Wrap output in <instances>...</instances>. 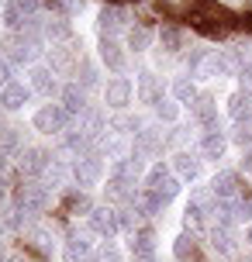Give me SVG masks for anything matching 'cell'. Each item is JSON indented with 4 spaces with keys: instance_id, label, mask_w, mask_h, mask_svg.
Listing matches in <instances>:
<instances>
[{
    "instance_id": "cell-25",
    "label": "cell",
    "mask_w": 252,
    "mask_h": 262,
    "mask_svg": "<svg viewBox=\"0 0 252 262\" xmlns=\"http://www.w3.org/2000/svg\"><path fill=\"white\" fill-rule=\"evenodd\" d=\"M66 255H69V262H90L93 249H90V242H87L83 235H73L69 245H66Z\"/></svg>"
},
{
    "instance_id": "cell-33",
    "label": "cell",
    "mask_w": 252,
    "mask_h": 262,
    "mask_svg": "<svg viewBox=\"0 0 252 262\" xmlns=\"http://www.w3.org/2000/svg\"><path fill=\"white\" fill-rule=\"evenodd\" d=\"M156 193H162L166 200H173V196L180 193V176H166V180L156 186Z\"/></svg>"
},
{
    "instance_id": "cell-13",
    "label": "cell",
    "mask_w": 252,
    "mask_h": 262,
    "mask_svg": "<svg viewBox=\"0 0 252 262\" xmlns=\"http://www.w3.org/2000/svg\"><path fill=\"white\" fill-rule=\"evenodd\" d=\"M132 252H135V259L152 262V259H156V235H152L149 228L135 231V235H132Z\"/></svg>"
},
{
    "instance_id": "cell-11",
    "label": "cell",
    "mask_w": 252,
    "mask_h": 262,
    "mask_svg": "<svg viewBox=\"0 0 252 262\" xmlns=\"http://www.w3.org/2000/svg\"><path fill=\"white\" fill-rule=\"evenodd\" d=\"M211 193H214V200H239L242 196L239 176H235V172H218L214 183H211Z\"/></svg>"
},
{
    "instance_id": "cell-12",
    "label": "cell",
    "mask_w": 252,
    "mask_h": 262,
    "mask_svg": "<svg viewBox=\"0 0 252 262\" xmlns=\"http://www.w3.org/2000/svg\"><path fill=\"white\" fill-rule=\"evenodd\" d=\"M28 97H31V90H28L25 83H7L4 90H0V107L4 111H21V107L28 104Z\"/></svg>"
},
{
    "instance_id": "cell-10",
    "label": "cell",
    "mask_w": 252,
    "mask_h": 262,
    "mask_svg": "<svg viewBox=\"0 0 252 262\" xmlns=\"http://www.w3.org/2000/svg\"><path fill=\"white\" fill-rule=\"evenodd\" d=\"M90 228L100 238H114V231H118L121 224H118V214H114L111 207H93L90 210Z\"/></svg>"
},
{
    "instance_id": "cell-31",
    "label": "cell",
    "mask_w": 252,
    "mask_h": 262,
    "mask_svg": "<svg viewBox=\"0 0 252 262\" xmlns=\"http://www.w3.org/2000/svg\"><path fill=\"white\" fill-rule=\"evenodd\" d=\"M235 142L245 148V145H252V118H242L235 121Z\"/></svg>"
},
{
    "instance_id": "cell-30",
    "label": "cell",
    "mask_w": 252,
    "mask_h": 262,
    "mask_svg": "<svg viewBox=\"0 0 252 262\" xmlns=\"http://www.w3.org/2000/svg\"><path fill=\"white\" fill-rule=\"evenodd\" d=\"M173 97H176V100H186V104H190V100L197 97V93H194V83H190L186 76H176V79H173Z\"/></svg>"
},
{
    "instance_id": "cell-45",
    "label": "cell",
    "mask_w": 252,
    "mask_h": 262,
    "mask_svg": "<svg viewBox=\"0 0 252 262\" xmlns=\"http://www.w3.org/2000/svg\"><path fill=\"white\" fill-rule=\"evenodd\" d=\"M0 135H4V124H0Z\"/></svg>"
},
{
    "instance_id": "cell-15",
    "label": "cell",
    "mask_w": 252,
    "mask_h": 262,
    "mask_svg": "<svg viewBox=\"0 0 252 262\" xmlns=\"http://www.w3.org/2000/svg\"><path fill=\"white\" fill-rule=\"evenodd\" d=\"M124 25H128V11H124V7H104V11H100V31H104V35H114V31H121Z\"/></svg>"
},
{
    "instance_id": "cell-23",
    "label": "cell",
    "mask_w": 252,
    "mask_h": 262,
    "mask_svg": "<svg viewBox=\"0 0 252 262\" xmlns=\"http://www.w3.org/2000/svg\"><path fill=\"white\" fill-rule=\"evenodd\" d=\"M49 62H52L55 73H73V69H80V66L73 62V52H69L66 45H52V49H49Z\"/></svg>"
},
{
    "instance_id": "cell-4",
    "label": "cell",
    "mask_w": 252,
    "mask_h": 262,
    "mask_svg": "<svg viewBox=\"0 0 252 262\" xmlns=\"http://www.w3.org/2000/svg\"><path fill=\"white\" fill-rule=\"evenodd\" d=\"M73 176H76L80 186H97L100 176H104V162H100L97 156H76V162H73Z\"/></svg>"
},
{
    "instance_id": "cell-32",
    "label": "cell",
    "mask_w": 252,
    "mask_h": 262,
    "mask_svg": "<svg viewBox=\"0 0 252 262\" xmlns=\"http://www.w3.org/2000/svg\"><path fill=\"white\" fill-rule=\"evenodd\" d=\"M166 176H170V169H166L162 162H156V166H152V169L145 172V186H149V190H156V186H159L162 180H166Z\"/></svg>"
},
{
    "instance_id": "cell-18",
    "label": "cell",
    "mask_w": 252,
    "mask_h": 262,
    "mask_svg": "<svg viewBox=\"0 0 252 262\" xmlns=\"http://www.w3.org/2000/svg\"><path fill=\"white\" fill-rule=\"evenodd\" d=\"M194 114H197V121L204 128H218V107H214V100L207 93L204 97H194Z\"/></svg>"
},
{
    "instance_id": "cell-16",
    "label": "cell",
    "mask_w": 252,
    "mask_h": 262,
    "mask_svg": "<svg viewBox=\"0 0 252 262\" xmlns=\"http://www.w3.org/2000/svg\"><path fill=\"white\" fill-rule=\"evenodd\" d=\"M159 93H162V90H159V79H156V73H149V69H145V73L138 76V97H142V104H152V107H156V104L162 100Z\"/></svg>"
},
{
    "instance_id": "cell-42",
    "label": "cell",
    "mask_w": 252,
    "mask_h": 262,
    "mask_svg": "<svg viewBox=\"0 0 252 262\" xmlns=\"http://www.w3.org/2000/svg\"><path fill=\"white\" fill-rule=\"evenodd\" d=\"M245 242H249V245H252V228H249V231H245Z\"/></svg>"
},
{
    "instance_id": "cell-20",
    "label": "cell",
    "mask_w": 252,
    "mask_h": 262,
    "mask_svg": "<svg viewBox=\"0 0 252 262\" xmlns=\"http://www.w3.org/2000/svg\"><path fill=\"white\" fill-rule=\"evenodd\" d=\"M173 169H176L180 180H197L200 176V159L190 156V152H180V156L173 159Z\"/></svg>"
},
{
    "instance_id": "cell-17",
    "label": "cell",
    "mask_w": 252,
    "mask_h": 262,
    "mask_svg": "<svg viewBox=\"0 0 252 262\" xmlns=\"http://www.w3.org/2000/svg\"><path fill=\"white\" fill-rule=\"evenodd\" d=\"M55 69H45V66H35L31 69V90H38L41 97H52L59 86H55V76H52Z\"/></svg>"
},
{
    "instance_id": "cell-22",
    "label": "cell",
    "mask_w": 252,
    "mask_h": 262,
    "mask_svg": "<svg viewBox=\"0 0 252 262\" xmlns=\"http://www.w3.org/2000/svg\"><path fill=\"white\" fill-rule=\"evenodd\" d=\"M211 245H214V252L232 255V252L239 249V238H235V231H232V228H214V231H211Z\"/></svg>"
},
{
    "instance_id": "cell-41",
    "label": "cell",
    "mask_w": 252,
    "mask_h": 262,
    "mask_svg": "<svg viewBox=\"0 0 252 262\" xmlns=\"http://www.w3.org/2000/svg\"><path fill=\"white\" fill-rule=\"evenodd\" d=\"M118 224L124 231H132V217H128V210H118Z\"/></svg>"
},
{
    "instance_id": "cell-21",
    "label": "cell",
    "mask_w": 252,
    "mask_h": 262,
    "mask_svg": "<svg viewBox=\"0 0 252 262\" xmlns=\"http://www.w3.org/2000/svg\"><path fill=\"white\" fill-rule=\"evenodd\" d=\"M62 107H66L69 114H76V118L87 111V97H83V86H80V83H69L66 90H62Z\"/></svg>"
},
{
    "instance_id": "cell-9",
    "label": "cell",
    "mask_w": 252,
    "mask_h": 262,
    "mask_svg": "<svg viewBox=\"0 0 252 262\" xmlns=\"http://www.w3.org/2000/svg\"><path fill=\"white\" fill-rule=\"evenodd\" d=\"M162 207H166V196L156 193V190L142 186V190L135 193V214H142V217H152V214H162Z\"/></svg>"
},
{
    "instance_id": "cell-39",
    "label": "cell",
    "mask_w": 252,
    "mask_h": 262,
    "mask_svg": "<svg viewBox=\"0 0 252 262\" xmlns=\"http://www.w3.org/2000/svg\"><path fill=\"white\" fill-rule=\"evenodd\" d=\"M239 83H242V93L252 97V66H242L239 69Z\"/></svg>"
},
{
    "instance_id": "cell-5",
    "label": "cell",
    "mask_w": 252,
    "mask_h": 262,
    "mask_svg": "<svg viewBox=\"0 0 252 262\" xmlns=\"http://www.w3.org/2000/svg\"><path fill=\"white\" fill-rule=\"evenodd\" d=\"M41 7V0H7V7H4V25L11 28H21L28 17H35Z\"/></svg>"
},
{
    "instance_id": "cell-35",
    "label": "cell",
    "mask_w": 252,
    "mask_h": 262,
    "mask_svg": "<svg viewBox=\"0 0 252 262\" xmlns=\"http://www.w3.org/2000/svg\"><path fill=\"white\" fill-rule=\"evenodd\" d=\"M104 193L111 196V200H121V196H128V180H118V176H114V180L107 183Z\"/></svg>"
},
{
    "instance_id": "cell-29",
    "label": "cell",
    "mask_w": 252,
    "mask_h": 262,
    "mask_svg": "<svg viewBox=\"0 0 252 262\" xmlns=\"http://www.w3.org/2000/svg\"><path fill=\"white\" fill-rule=\"evenodd\" d=\"M45 35H49V38H69V35H73V28H69L66 17H49V25H45Z\"/></svg>"
},
{
    "instance_id": "cell-26",
    "label": "cell",
    "mask_w": 252,
    "mask_h": 262,
    "mask_svg": "<svg viewBox=\"0 0 252 262\" xmlns=\"http://www.w3.org/2000/svg\"><path fill=\"white\" fill-rule=\"evenodd\" d=\"M149 41H152V28H145V25H132L128 28V45H132L135 52H145Z\"/></svg>"
},
{
    "instance_id": "cell-46",
    "label": "cell",
    "mask_w": 252,
    "mask_h": 262,
    "mask_svg": "<svg viewBox=\"0 0 252 262\" xmlns=\"http://www.w3.org/2000/svg\"><path fill=\"white\" fill-rule=\"evenodd\" d=\"M0 4H7V0H0Z\"/></svg>"
},
{
    "instance_id": "cell-37",
    "label": "cell",
    "mask_w": 252,
    "mask_h": 262,
    "mask_svg": "<svg viewBox=\"0 0 252 262\" xmlns=\"http://www.w3.org/2000/svg\"><path fill=\"white\" fill-rule=\"evenodd\" d=\"M93 262H121V255H118V249H114V245H104V249L93 255Z\"/></svg>"
},
{
    "instance_id": "cell-38",
    "label": "cell",
    "mask_w": 252,
    "mask_h": 262,
    "mask_svg": "<svg viewBox=\"0 0 252 262\" xmlns=\"http://www.w3.org/2000/svg\"><path fill=\"white\" fill-rule=\"evenodd\" d=\"M76 73H80V83H83V86H93V83H97V69H93L90 62H83V69H76Z\"/></svg>"
},
{
    "instance_id": "cell-1",
    "label": "cell",
    "mask_w": 252,
    "mask_h": 262,
    "mask_svg": "<svg viewBox=\"0 0 252 262\" xmlns=\"http://www.w3.org/2000/svg\"><path fill=\"white\" fill-rule=\"evenodd\" d=\"M35 52H38V38H28L25 31H21V35L11 31V35H4V41H0V55H4L7 62H14V66L31 62Z\"/></svg>"
},
{
    "instance_id": "cell-19",
    "label": "cell",
    "mask_w": 252,
    "mask_h": 262,
    "mask_svg": "<svg viewBox=\"0 0 252 262\" xmlns=\"http://www.w3.org/2000/svg\"><path fill=\"white\" fill-rule=\"evenodd\" d=\"M200 152H204V159H221L225 156V135L218 128H207L204 131V142H200Z\"/></svg>"
},
{
    "instance_id": "cell-28",
    "label": "cell",
    "mask_w": 252,
    "mask_h": 262,
    "mask_svg": "<svg viewBox=\"0 0 252 262\" xmlns=\"http://www.w3.org/2000/svg\"><path fill=\"white\" fill-rule=\"evenodd\" d=\"M135 145H138V156H152V152L159 148V131H156V128H142Z\"/></svg>"
},
{
    "instance_id": "cell-40",
    "label": "cell",
    "mask_w": 252,
    "mask_h": 262,
    "mask_svg": "<svg viewBox=\"0 0 252 262\" xmlns=\"http://www.w3.org/2000/svg\"><path fill=\"white\" fill-rule=\"evenodd\" d=\"M11 62H7V59H4V55H0V90H4V86H7V83H11Z\"/></svg>"
},
{
    "instance_id": "cell-3",
    "label": "cell",
    "mask_w": 252,
    "mask_h": 262,
    "mask_svg": "<svg viewBox=\"0 0 252 262\" xmlns=\"http://www.w3.org/2000/svg\"><path fill=\"white\" fill-rule=\"evenodd\" d=\"M14 204L21 214H41L45 204H49V193H45V186L31 183V186H21L17 193H14Z\"/></svg>"
},
{
    "instance_id": "cell-14",
    "label": "cell",
    "mask_w": 252,
    "mask_h": 262,
    "mask_svg": "<svg viewBox=\"0 0 252 262\" xmlns=\"http://www.w3.org/2000/svg\"><path fill=\"white\" fill-rule=\"evenodd\" d=\"M100 59L107 62V69H114V73H121L124 69V52H121V45L111 35H104L100 38Z\"/></svg>"
},
{
    "instance_id": "cell-6",
    "label": "cell",
    "mask_w": 252,
    "mask_h": 262,
    "mask_svg": "<svg viewBox=\"0 0 252 262\" xmlns=\"http://www.w3.org/2000/svg\"><path fill=\"white\" fill-rule=\"evenodd\" d=\"M104 104L114 107V111H124V107L132 104V79H128V76L107 79V86H104Z\"/></svg>"
},
{
    "instance_id": "cell-8",
    "label": "cell",
    "mask_w": 252,
    "mask_h": 262,
    "mask_svg": "<svg viewBox=\"0 0 252 262\" xmlns=\"http://www.w3.org/2000/svg\"><path fill=\"white\" fill-rule=\"evenodd\" d=\"M49 166H52V156L45 148H25L21 152V172L25 176H45Z\"/></svg>"
},
{
    "instance_id": "cell-43",
    "label": "cell",
    "mask_w": 252,
    "mask_h": 262,
    "mask_svg": "<svg viewBox=\"0 0 252 262\" xmlns=\"http://www.w3.org/2000/svg\"><path fill=\"white\" fill-rule=\"evenodd\" d=\"M0 200H4V183H0Z\"/></svg>"
},
{
    "instance_id": "cell-34",
    "label": "cell",
    "mask_w": 252,
    "mask_h": 262,
    "mask_svg": "<svg viewBox=\"0 0 252 262\" xmlns=\"http://www.w3.org/2000/svg\"><path fill=\"white\" fill-rule=\"evenodd\" d=\"M173 255H176V259L194 255V238H190V235H180V238H176V245H173Z\"/></svg>"
},
{
    "instance_id": "cell-36",
    "label": "cell",
    "mask_w": 252,
    "mask_h": 262,
    "mask_svg": "<svg viewBox=\"0 0 252 262\" xmlns=\"http://www.w3.org/2000/svg\"><path fill=\"white\" fill-rule=\"evenodd\" d=\"M156 114H159L162 121H176V114H180V111H176V104H173V100H159V104H156Z\"/></svg>"
},
{
    "instance_id": "cell-24",
    "label": "cell",
    "mask_w": 252,
    "mask_h": 262,
    "mask_svg": "<svg viewBox=\"0 0 252 262\" xmlns=\"http://www.w3.org/2000/svg\"><path fill=\"white\" fill-rule=\"evenodd\" d=\"M228 114H232V118L235 121H242V118H252V97L249 93H232V97H228Z\"/></svg>"
},
{
    "instance_id": "cell-2",
    "label": "cell",
    "mask_w": 252,
    "mask_h": 262,
    "mask_svg": "<svg viewBox=\"0 0 252 262\" xmlns=\"http://www.w3.org/2000/svg\"><path fill=\"white\" fill-rule=\"evenodd\" d=\"M69 118H73V114H69L62 104H45L38 114H35V128H38L41 135H62Z\"/></svg>"
},
{
    "instance_id": "cell-27",
    "label": "cell",
    "mask_w": 252,
    "mask_h": 262,
    "mask_svg": "<svg viewBox=\"0 0 252 262\" xmlns=\"http://www.w3.org/2000/svg\"><path fill=\"white\" fill-rule=\"evenodd\" d=\"M159 41H162V49H166V52H180V49L186 45V35L180 31V28H162Z\"/></svg>"
},
{
    "instance_id": "cell-44",
    "label": "cell",
    "mask_w": 252,
    "mask_h": 262,
    "mask_svg": "<svg viewBox=\"0 0 252 262\" xmlns=\"http://www.w3.org/2000/svg\"><path fill=\"white\" fill-rule=\"evenodd\" d=\"M245 7H252V0H245Z\"/></svg>"
},
{
    "instance_id": "cell-7",
    "label": "cell",
    "mask_w": 252,
    "mask_h": 262,
    "mask_svg": "<svg viewBox=\"0 0 252 262\" xmlns=\"http://www.w3.org/2000/svg\"><path fill=\"white\" fill-rule=\"evenodd\" d=\"M218 73H221V69H218V52L200 49V52L190 55V76H197V79H214Z\"/></svg>"
}]
</instances>
